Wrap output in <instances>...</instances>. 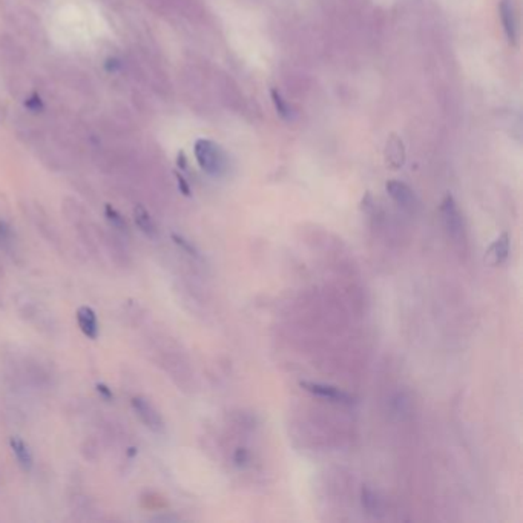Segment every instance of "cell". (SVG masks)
<instances>
[{
	"instance_id": "cell-5",
	"label": "cell",
	"mask_w": 523,
	"mask_h": 523,
	"mask_svg": "<svg viewBox=\"0 0 523 523\" xmlns=\"http://www.w3.org/2000/svg\"><path fill=\"white\" fill-rule=\"evenodd\" d=\"M385 189H387V194L393 198V201L397 206L405 209V211L413 212L417 207V198H416L414 192L412 191V187L409 184H405L404 181H399V180L387 181Z\"/></svg>"
},
{
	"instance_id": "cell-13",
	"label": "cell",
	"mask_w": 523,
	"mask_h": 523,
	"mask_svg": "<svg viewBox=\"0 0 523 523\" xmlns=\"http://www.w3.org/2000/svg\"><path fill=\"white\" fill-rule=\"evenodd\" d=\"M104 215H106L108 221L115 229L121 230V232H128V223H126V219H124V216L117 211V209H114L111 204H106V207H104Z\"/></svg>"
},
{
	"instance_id": "cell-7",
	"label": "cell",
	"mask_w": 523,
	"mask_h": 523,
	"mask_svg": "<svg viewBox=\"0 0 523 523\" xmlns=\"http://www.w3.org/2000/svg\"><path fill=\"white\" fill-rule=\"evenodd\" d=\"M500 19H502V25H504V31L509 40V44L514 45L519 37V24H517V16L514 11V6L512 4H509L508 0H504L500 4Z\"/></svg>"
},
{
	"instance_id": "cell-12",
	"label": "cell",
	"mask_w": 523,
	"mask_h": 523,
	"mask_svg": "<svg viewBox=\"0 0 523 523\" xmlns=\"http://www.w3.org/2000/svg\"><path fill=\"white\" fill-rule=\"evenodd\" d=\"M361 502H362L364 509L367 511L369 514H372V516H378L379 512L382 511V500L367 485H364L362 489H361Z\"/></svg>"
},
{
	"instance_id": "cell-8",
	"label": "cell",
	"mask_w": 523,
	"mask_h": 523,
	"mask_svg": "<svg viewBox=\"0 0 523 523\" xmlns=\"http://www.w3.org/2000/svg\"><path fill=\"white\" fill-rule=\"evenodd\" d=\"M77 322L79 327L85 334L86 338L89 339H97L99 338V321H97V315L91 307L83 306L77 310Z\"/></svg>"
},
{
	"instance_id": "cell-6",
	"label": "cell",
	"mask_w": 523,
	"mask_h": 523,
	"mask_svg": "<svg viewBox=\"0 0 523 523\" xmlns=\"http://www.w3.org/2000/svg\"><path fill=\"white\" fill-rule=\"evenodd\" d=\"M508 255H509V236L508 234H502L487 249L484 263L489 267H496L500 266L502 263H505Z\"/></svg>"
},
{
	"instance_id": "cell-16",
	"label": "cell",
	"mask_w": 523,
	"mask_h": 523,
	"mask_svg": "<svg viewBox=\"0 0 523 523\" xmlns=\"http://www.w3.org/2000/svg\"><path fill=\"white\" fill-rule=\"evenodd\" d=\"M25 106H26L29 111L39 112V111L44 109V103H41V100H40V97L37 96V94H33V96L26 99V101H25Z\"/></svg>"
},
{
	"instance_id": "cell-19",
	"label": "cell",
	"mask_w": 523,
	"mask_h": 523,
	"mask_svg": "<svg viewBox=\"0 0 523 523\" xmlns=\"http://www.w3.org/2000/svg\"><path fill=\"white\" fill-rule=\"evenodd\" d=\"M97 392L104 397V399H108V401L114 399V393H112V390L109 389L108 385H104V384H97Z\"/></svg>"
},
{
	"instance_id": "cell-3",
	"label": "cell",
	"mask_w": 523,
	"mask_h": 523,
	"mask_svg": "<svg viewBox=\"0 0 523 523\" xmlns=\"http://www.w3.org/2000/svg\"><path fill=\"white\" fill-rule=\"evenodd\" d=\"M132 409L135 414L139 416V419L144 424L146 428H149L154 433H163L164 432V419L160 414V412L155 409L151 401L146 399L143 396H134L132 397Z\"/></svg>"
},
{
	"instance_id": "cell-18",
	"label": "cell",
	"mask_w": 523,
	"mask_h": 523,
	"mask_svg": "<svg viewBox=\"0 0 523 523\" xmlns=\"http://www.w3.org/2000/svg\"><path fill=\"white\" fill-rule=\"evenodd\" d=\"M234 460H235V464L238 467H243L247 462V460H249V453L246 452L244 448H238L235 456H234Z\"/></svg>"
},
{
	"instance_id": "cell-1",
	"label": "cell",
	"mask_w": 523,
	"mask_h": 523,
	"mask_svg": "<svg viewBox=\"0 0 523 523\" xmlns=\"http://www.w3.org/2000/svg\"><path fill=\"white\" fill-rule=\"evenodd\" d=\"M194 151L198 164L206 174L212 176H221L226 174L229 160L221 146L212 140L200 139L195 143Z\"/></svg>"
},
{
	"instance_id": "cell-17",
	"label": "cell",
	"mask_w": 523,
	"mask_h": 523,
	"mask_svg": "<svg viewBox=\"0 0 523 523\" xmlns=\"http://www.w3.org/2000/svg\"><path fill=\"white\" fill-rule=\"evenodd\" d=\"M0 241H4V243H11L13 241L11 227H9L4 221H0Z\"/></svg>"
},
{
	"instance_id": "cell-11",
	"label": "cell",
	"mask_w": 523,
	"mask_h": 523,
	"mask_svg": "<svg viewBox=\"0 0 523 523\" xmlns=\"http://www.w3.org/2000/svg\"><path fill=\"white\" fill-rule=\"evenodd\" d=\"M134 219H135V224H137V227L141 230V232L146 236L156 238V232H159V230H156V224H155V221L152 219L151 214L148 211H146L144 206H141V204L135 206V209H134Z\"/></svg>"
},
{
	"instance_id": "cell-4",
	"label": "cell",
	"mask_w": 523,
	"mask_h": 523,
	"mask_svg": "<svg viewBox=\"0 0 523 523\" xmlns=\"http://www.w3.org/2000/svg\"><path fill=\"white\" fill-rule=\"evenodd\" d=\"M299 385L306 392L315 394V396H319V397H324V399H329L332 402L345 404V405L353 404V396L349 394L347 392L338 389V387H334V385L319 384V382H307V381L299 382Z\"/></svg>"
},
{
	"instance_id": "cell-15",
	"label": "cell",
	"mask_w": 523,
	"mask_h": 523,
	"mask_svg": "<svg viewBox=\"0 0 523 523\" xmlns=\"http://www.w3.org/2000/svg\"><path fill=\"white\" fill-rule=\"evenodd\" d=\"M172 239H174V243H175L176 246H179V247H181L186 254H189V255H192V256H195V258L200 256V252H198L196 247H195L191 241H187V239H186L184 236H181V235H176V234H172Z\"/></svg>"
},
{
	"instance_id": "cell-9",
	"label": "cell",
	"mask_w": 523,
	"mask_h": 523,
	"mask_svg": "<svg viewBox=\"0 0 523 523\" xmlns=\"http://www.w3.org/2000/svg\"><path fill=\"white\" fill-rule=\"evenodd\" d=\"M9 447H11L13 454L16 456L20 468H22L24 472L29 473L31 469H33L34 459H33V454H31L29 447L25 444L24 439H20L19 436H13L11 439H9Z\"/></svg>"
},
{
	"instance_id": "cell-20",
	"label": "cell",
	"mask_w": 523,
	"mask_h": 523,
	"mask_svg": "<svg viewBox=\"0 0 523 523\" xmlns=\"http://www.w3.org/2000/svg\"><path fill=\"white\" fill-rule=\"evenodd\" d=\"M176 179H179V184H180V191L184 194V195H191V189H189V184H187V181L183 179L181 175L176 174Z\"/></svg>"
},
{
	"instance_id": "cell-14",
	"label": "cell",
	"mask_w": 523,
	"mask_h": 523,
	"mask_svg": "<svg viewBox=\"0 0 523 523\" xmlns=\"http://www.w3.org/2000/svg\"><path fill=\"white\" fill-rule=\"evenodd\" d=\"M270 94H272V101H274V104H275L277 112L281 115L282 119L289 120L290 115H292V111H290V106L287 104V101L282 99L281 92L278 89H272Z\"/></svg>"
},
{
	"instance_id": "cell-2",
	"label": "cell",
	"mask_w": 523,
	"mask_h": 523,
	"mask_svg": "<svg viewBox=\"0 0 523 523\" xmlns=\"http://www.w3.org/2000/svg\"><path fill=\"white\" fill-rule=\"evenodd\" d=\"M441 218L445 232L454 241H460L464 238V218L460 214L457 203L453 195H447L441 204Z\"/></svg>"
},
{
	"instance_id": "cell-10",
	"label": "cell",
	"mask_w": 523,
	"mask_h": 523,
	"mask_svg": "<svg viewBox=\"0 0 523 523\" xmlns=\"http://www.w3.org/2000/svg\"><path fill=\"white\" fill-rule=\"evenodd\" d=\"M385 160H387V164L393 167V169H399V167L404 166V161H405L404 143L399 137H396V135H392L390 140L387 141Z\"/></svg>"
}]
</instances>
